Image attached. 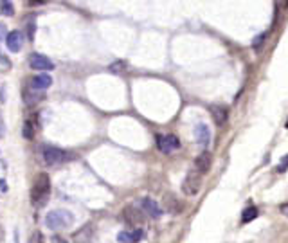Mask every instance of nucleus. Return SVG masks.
Listing matches in <instances>:
<instances>
[{
  "label": "nucleus",
  "instance_id": "cd10ccee",
  "mask_svg": "<svg viewBox=\"0 0 288 243\" xmlns=\"http://www.w3.org/2000/svg\"><path fill=\"white\" fill-rule=\"evenodd\" d=\"M5 38V25L4 24H0V40Z\"/></svg>",
  "mask_w": 288,
  "mask_h": 243
},
{
  "label": "nucleus",
  "instance_id": "6ab92c4d",
  "mask_svg": "<svg viewBox=\"0 0 288 243\" xmlns=\"http://www.w3.org/2000/svg\"><path fill=\"white\" fill-rule=\"evenodd\" d=\"M254 218H258V209H256V207H247V209L241 213V222H243V224H249V222H252Z\"/></svg>",
  "mask_w": 288,
  "mask_h": 243
},
{
  "label": "nucleus",
  "instance_id": "9d476101",
  "mask_svg": "<svg viewBox=\"0 0 288 243\" xmlns=\"http://www.w3.org/2000/svg\"><path fill=\"white\" fill-rule=\"evenodd\" d=\"M162 204H164V209L168 211L169 214H178L180 211H182V202H180V200H178L173 193L164 194Z\"/></svg>",
  "mask_w": 288,
  "mask_h": 243
},
{
  "label": "nucleus",
  "instance_id": "393cba45",
  "mask_svg": "<svg viewBox=\"0 0 288 243\" xmlns=\"http://www.w3.org/2000/svg\"><path fill=\"white\" fill-rule=\"evenodd\" d=\"M125 67H126V63H123V61H117V63L112 65L110 70H114V72H121V70H123Z\"/></svg>",
  "mask_w": 288,
  "mask_h": 243
},
{
  "label": "nucleus",
  "instance_id": "1a4fd4ad",
  "mask_svg": "<svg viewBox=\"0 0 288 243\" xmlns=\"http://www.w3.org/2000/svg\"><path fill=\"white\" fill-rule=\"evenodd\" d=\"M27 85L31 88H34V90H38V92H45V90L53 85V78H51L49 74H38V76H34V78L29 79Z\"/></svg>",
  "mask_w": 288,
  "mask_h": 243
},
{
  "label": "nucleus",
  "instance_id": "4468645a",
  "mask_svg": "<svg viewBox=\"0 0 288 243\" xmlns=\"http://www.w3.org/2000/svg\"><path fill=\"white\" fill-rule=\"evenodd\" d=\"M143 238V231L141 229H132V231H121L117 234V242L119 243H139Z\"/></svg>",
  "mask_w": 288,
  "mask_h": 243
},
{
  "label": "nucleus",
  "instance_id": "f03ea898",
  "mask_svg": "<svg viewBox=\"0 0 288 243\" xmlns=\"http://www.w3.org/2000/svg\"><path fill=\"white\" fill-rule=\"evenodd\" d=\"M45 224L49 229H63V227H71L74 224V214L69 213V211L58 209L51 211V213L45 216Z\"/></svg>",
  "mask_w": 288,
  "mask_h": 243
},
{
  "label": "nucleus",
  "instance_id": "f8f14e48",
  "mask_svg": "<svg viewBox=\"0 0 288 243\" xmlns=\"http://www.w3.org/2000/svg\"><path fill=\"white\" fill-rule=\"evenodd\" d=\"M22 44H24V36L20 31H11L9 34H5V45L11 53H18L22 49Z\"/></svg>",
  "mask_w": 288,
  "mask_h": 243
},
{
  "label": "nucleus",
  "instance_id": "6e6552de",
  "mask_svg": "<svg viewBox=\"0 0 288 243\" xmlns=\"http://www.w3.org/2000/svg\"><path fill=\"white\" fill-rule=\"evenodd\" d=\"M139 207L143 209L144 214H148L151 218H160L162 216V209H160V205L153 198H141Z\"/></svg>",
  "mask_w": 288,
  "mask_h": 243
},
{
  "label": "nucleus",
  "instance_id": "2eb2a0df",
  "mask_svg": "<svg viewBox=\"0 0 288 243\" xmlns=\"http://www.w3.org/2000/svg\"><path fill=\"white\" fill-rule=\"evenodd\" d=\"M209 110H211V116H213V119H215L216 124H218V126H223L227 122V119H229V110H227L223 105H213Z\"/></svg>",
  "mask_w": 288,
  "mask_h": 243
},
{
  "label": "nucleus",
  "instance_id": "dca6fc26",
  "mask_svg": "<svg viewBox=\"0 0 288 243\" xmlns=\"http://www.w3.org/2000/svg\"><path fill=\"white\" fill-rule=\"evenodd\" d=\"M22 97H24V103L25 105H34V103H38V101H42L43 97H45V94L43 92H38V90H34V88H31L27 85V87L22 90Z\"/></svg>",
  "mask_w": 288,
  "mask_h": 243
},
{
  "label": "nucleus",
  "instance_id": "20e7f679",
  "mask_svg": "<svg viewBox=\"0 0 288 243\" xmlns=\"http://www.w3.org/2000/svg\"><path fill=\"white\" fill-rule=\"evenodd\" d=\"M67 159H69L67 151L60 150L56 146H45L43 148V161H45L47 166H58L62 164V162H65Z\"/></svg>",
  "mask_w": 288,
  "mask_h": 243
},
{
  "label": "nucleus",
  "instance_id": "5701e85b",
  "mask_svg": "<svg viewBox=\"0 0 288 243\" xmlns=\"http://www.w3.org/2000/svg\"><path fill=\"white\" fill-rule=\"evenodd\" d=\"M288 168V155H285L283 159H281V164L278 166V171L279 173H283V171H287Z\"/></svg>",
  "mask_w": 288,
  "mask_h": 243
},
{
  "label": "nucleus",
  "instance_id": "4be33fe9",
  "mask_svg": "<svg viewBox=\"0 0 288 243\" xmlns=\"http://www.w3.org/2000/svg\"><path fill=\"white\" fill-rule=\"evenodd\" d=\"M265 38H267V34H259V36H256V38H254V42H252V47H254V49H259V44H263V42H265Z\"/></svg>",
  "mask_w": 288,
  "mask_h": 243
},
{
  "label": "nucleus",
  "instance_id": "a878e982",
  "mask_svg": "<svg viewBox=\"0 0 288 243\" xmlns=\"http://www.w3.org/2000/svg\"><path fill=\"white\" fill-rule=\"evenodd\" d=\"M279 211H281V214H285L288 218V202H285V204L279 205Z\"/></svg>",
  "mask_w": 288,
  "mask_h": 243
},
{
  "label": "nucleus",
  "instance_id": "39448f33",
  "mask_svg": "<svg viewBox=\"0 0 288 243\" xmlns=\"http://www.w3.org/2000/svg\"><path fill=\"white\" fill-rule=\"evenodd\" d=\"M202 187V177L198 171H189L182 182V191L187 196H195Z\"/></svg>",
  "mask_w": 288,
  "mask_h": 243
},
{
  "label": "nucleus",
  "instance_id": "7ed1b4c3",
  "mask_svg": "<svg viewBox=\"0 0 288 243\" xmlns=\"http://www.w3.org/2000/svg\"><path fill=\"white\" fill-rule=\"evenodd\" d=\"M123 220L130 227H139V225L144 224L146 216H144L143 209H141L139 205H126L125 209H123Z\"/></svg>",
  "mask_w": 288,
  "mask_h": 243
},
{
  "label": "nucleus",
  "instance_id": "b1692460",
  "mask_svg": "<svg viewBox=\"0 0 288 243\" xmlns=\"http://www.w3.org/2000/svg\"><path fill=\"white\" fill-rule=\"evenodd\" d=\"M51 0H27V4L31 5V7H34V5H45L49 4Z\"/></svg>",
  "mask_w": 288,
  "mask_h": 243
},
{
  "label": "nucleus",
  "instance_id": "c85d7f7f",
  "mask_svg": "<svg viewBox=\"0 0 288 243\" xmlns=\"http://www.w3.org/2000/svg\"><path fill=\"white\" fill-rule=\"evenodd\" d=\"M285 4H287V5H288V0H285Z\"/></svg>",
  "mask_w": 288,
  "mask_h": 243
},
{
  "label": "nucleus",
  "instance_id": "412c9836",
  "mask_svg": "<svg viewBox=\"0 0 288 243\" xmlns=\"http://www.w3.org/2000/svg\"><path fill=\"white\" fill-rule=\"evenodd\" d=\"M27 243H45V236H43L40 231H34V233L29 236Z\"/></svg>",
  "mask_w": 288,
  "mask_h": 243
},
{
  "label": "nucleus",
  "instance_id": "ddd939ff",
  "mask_svg": "<svg viewBox=\"0 0 288 243\" xmlns=\"http://www.w3.org/2000/svg\"><path fill=\"white\" fill-rule=\"evenodd\" d=\"M72 240H74V243H94V229H92V225H85L79 231H76Z\"/></svg>",
  "mask_w": 288,
  "mask_h": 243
},
{
  "label": "nucleus",
  "instance_id": "f3484780",
  "mask_svg": "<svg viewBox=\"0 0 288 243\" xmlns=\"http://www.w3.org/2000/svg\"><path fill=\"white\" fill-rule=\"evenodd\" d=\"M195 137H197L198 144H202V146L209 144V141H211V131H209L207 124H204V122L197 124V128H195Z\"/></svg>",
  "mask_w": 288,
  "mask_h": 243
},
{
  "label": "nucleus",
  "instance_id": "9b49d317",
  "mask_svg": "<svg viewBox=\"0 0 288 243\" xmlns=\"http://www.w3.org/2000/svg\"><path fill=\"white\" fill-rule=\"evenodd\" d=\"M211 164H213V155L209 151H202L200 155L195 159V168H197V171L200 175H204V173H207V171L211 170Z\"/></svg>",
  "mask_w": 288,
  "mask_h": 243
},
{
  "label": "nucleus",
  "instance_id": "bb28decb",
  "mask_svg": "<svg viewBox=\"0 0 288 243\" xmlns=\"http://www.w3.org/2000/svg\"><path fill=\"white\" fill-rule=\"evenodd\" d=\"M51 242H53V243H69L67 240L63 238V236H58V234H56V236H53V240H51Z\"/></svg>",
  "mask_w": 288,
  "mask_h": 243
},
{
  "label": "nucleus",
  "instance_id": "0eeeda50",
  "mask_svg": "<svg viewBox=\"0 0 288 243\" xmlns=\"http://www.w3.org/2000/svg\"><path fill=\"white\" fill-rule=\"evenodd\" d=\"M29 67L34 68V70H53L54 68V63L47 56H43V54H38V53H33L29 56Z\"/></svg>",
  "mask_w": 288,
  "mask_h": 243
},
{
  "label": "nucleus",
  "instance_id": "a211bd4d",
  "mask_svg": "<svg viewBox=\"0 0 288 243\" xmlns=\"http://www.w3.org/2000/svg\"><path fill=\"white\" fill-rule=\"evenodd\" d=\"M0 13L4 16H13L14 15V5L11 0H0Z\"/></svg>",
  "mask_w": 288,
  "mask_h": 243
},
{
  "label": "nucleus",
  "instance_id": "423d86ee",
  "mask_svg": "<svg viewBox=\"0 0 288 243\" xmlns=\"http://www.w3.org/2000/svg\"><path fill=\"white\" fill-rule=\"evenodd\" d=\"M157 148L162 153H173L175 150L180 148V141L177 135H157Z\"/></svg>",
  "mask_w": 288,
  "mask_h": 243
},
{
  "label": "nucleus",
  "instance_id": "f257e3e1",
  "mask_svg": "<svg viewBox=\"0 0 288 243\" xmlns=\"http://www.w3.org/2000/svg\"><path fill=\"white\" fill-rule=\"evenodd\" d=\"M49 196H51V179L47 173H40L34 180L33 189H31V202L36 207H42L47 204Z\"/></svg>",
  "mask_w": 288,
  "mask_h": 243
},
{
  "label": "nucleus",
  "instance_id": "aec40b11",
  "mask_svg": "<svg viewBox=\"0 0 288 243\" xmlns=\"http://www.w3.org/2000/svg\"><path fill=\"white\" fill-rule=\"evenodd\" d=\"M34 124L31 121H25L24 122V128H22V135H24V139H27V141H33L34 139Z\"/></svg>",
  "mask_w": 288,
  "mask_h": 243
}]
</instances>
